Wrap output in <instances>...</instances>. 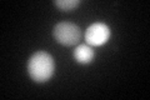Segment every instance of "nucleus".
I'll return each instance as SVG.
<instances>
[{
  "instance_id": "obj_5",
  "label": "nucleus",
  "mask_w": 150,
  "mask_h": 100,
  "mask_svg": "<svg viewBox=\"0 0 150 100\" xmlns=\"http://www.w3.org/2000/svg\"><path fill=\"white\" fill-rule=\"evenodd\" d=\"M79 4H80V0H55L54 1V5L58 6L60 10H63V11L73 10Z\"/></svg>"
},
{
  "instance_id": "obj_3",
  "label": "nucleus",
  "mask_w": 150,
  "mask_h": 100,
  "mask_svg": "<svg viewBox=\"0 0 150 100\" xmlns=\"http://www.w3.org/2000/svg\"><path fill=\"white\" fill-rule=\"evenodd\" d=\"M110 29L104 23H94L85 31V40L89 45L100 46L109 40Z\"/></svg>"
},
{
  "instance_id": "obj_2",
  "label": "nucleus",
  "mask_w": 150,
  "mask_h": 100,
  "mask_svg": "<svg viewBox=\"0 0 150 100\" xmlns=\"http://www.w3.org/2000/svg\"><path fill=\"white\" fill-rule=\"evenodd\" d=\"M53 35L59 44L65 46H73L80 40L81 31H80V28L75 25V24L63 21V23L56 24L54 26Z\"/></svg>"
},
{
  "instance_id": "obj_4",
  "label": "nucleus",
  "mask_w": 150,
  "mask_h": 100,
  "mask_svg": "<svg viewBox=\"0 0 150 100\" xmlns=\"http://www.w3.org/2000/svg\"><path fill=\"white\" fill-rule=\"evenodd\" d=\"M94 56H95L94 50L85 44L78 45L74 50V59L80 64H89L94 59Z\"/></svg>"
},
{
  "instance_id": "obj_1",
  "label": "nucleus",
  "mask_w": 150,
  "mask_h": 100,
  "mask_svg": "<svg viewBox=\"0 0 150 100\" xmlns=\"http://www.w3.org/2000/svg\"><path fill=\"white\" fill-rule=\"evenodd\" d=\"M55 69L54 59L46 51H36L31 55L28 63V71L31 79L36 83H45L53 77Z\"/></svg>"
}]
</instances>
